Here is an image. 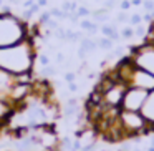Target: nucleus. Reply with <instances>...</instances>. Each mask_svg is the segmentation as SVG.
<instances>
[{
    "mask_svg": "<svg viewBox=\"0 0 154 151\" xmlns=\"http://www.w3.org/2000/svg\"><path fill=\"white\" fill-rule=\"evenodd\" d=\"M50 14H51L53 18H58V20H66V18L70 17V12H63L61 8H58V7H53L50 10Z\"/></svg>",
    "mask_w": 154,
    "mask_h": 151,
    "instance_id": "9b49d317",
    "label": "nucleus"
},
{
    "mask_svg": "<svg viewBox=\"0 0 154 151\" xmlns=\"http://www.w3.org/2000/svg\"><path fill=\"white\" fill-rule=\"evenodd\" d=\"M51 18V14H50V10L48 12H42L40 14V18H38V24L40 25H47V22Z\"/></svg>",
    "mask_w": 154,
    "mask_h": 151,
    "instance_id": "6ab92c4d",
    "label": "nucleus"
},
{
    "mask_svg": "<svg viewBox=\"0 0 154 151\" xmlns=\"http://www.w3.org/2000/svg\"><path fill=\"white\" fill-rule=\"evenodd\" d=\"M129 57L137 68H143L151 75H154V43L144 42L139 47H134Z\"/></svg>",
    "mask_w": 154,
    "mask_h": 151,
    "instance_id": "20e7f679",
    "label": "nucleus"
},
{
    "mask_svg": "<svg viewBox=\"0 0 154 151\" xmlns=\"http://www.w3.org/2000/svg\"><path fill=\"white\" fill-rule=\"evenodd\" d=\"M28 38V27L14 14H0V48L12 47Z\"/></svg>",
    "mask_w": 154,
    "mask_h": 151,
    "instance_id": "f03ea898",
    "label": "nucleus"
},
{
    "mask_svg": "<svg viewBox=\"0 0 154 151\" xmlns=\"http://www.w3.org/2000/svg\"><path fill=\"white\" fill-rule=\"evenodd\" d=\"M143 22H146V24H152V22H154V14L146 12V14L143 15Z\"/></svg>",
    "mask_w": 154,
    "mask_h": 151,
    "instance_id": "393cba45",
    "label": "nucleus"
},
{
    "mask_svg": "<svg viewBox=\"0 0 154 151\" xmlns=\"http://www.w3.org/2000/svg\"><path fill=\"white\" fill-rule=\"evenodd\" d=\"M86 53H88V52L86 50H85V48H78V58H80V60H85V57H86Z\"/></svg>",
    "mask_w": 154,
    "mask_h": 151,
    "instance_id": "473e14b6",
    "label": "nucleus"
},
{
    "mask_svg": "<svg viewBox=\"0 0 154 151\" xmlns=\"http://www.w3.org/2000/svg\"><path fill=\"white\" fill-rule=\"evenodd\" d=\"M121 33V38H126V40H129V38L134 37V28L133 27H124L123 30L119 32Z\"/></svg>",
    "mask_w": 154,
    "mask_h": 151,
    "instance_id": "dca6fc26",
    "label": "nucleus"
},
{
    "mask_svg": "<svg viewBox=\"0 0 154 151\" xmlns=\"http://www.w3.org/2000/svg\"><path fill=\"white\" fill-rule=\"evenodd\" d=\"M63 78H65V81H66V83H73V81L76 80V73H73V71H66Z\"/></svg>",
    "mask_w": 154,
    "mask_h": 151,
    "instance_id": "5701e85b",
    "label": "nucleus"
},
{
    "mask_svg": "<svg viewBox=\"0 0 154 151\" xmlns=\"http://www.w3.org/2000/svg\"><path fill=\"white\" fill-rule=\"evenodd\" d=\"M126 85L118 81L113 88H109L108 91L103 93V101L106 106H121V101H123L124 91H126Z\"/></svg>",
    "mask_w": 154,
    "mask_h": 151,
    "instance_id": "423d86ee",
    "label": "nucleus"
},
{
    "mask_svg": "<svg viewBox=\"0 0 154 151\" xmlns=\"http://www.w3.org/2000/svg\"><path fill=\"white\" fill-rule=\"evenodd\" d=\"M80 47L85 48L88 53H93V52L98 50V42L94 40V38H91V37H85V38L80 40Z\"/></svg>",
    "mask_w": 154,
    "mask_h": 151,
    "instance_id": "1a4fd4ad",
    "label": "nucleus"
},
{
    "mask_svg": "<svg viewBox=\"0 0 154 151\" xmlns=\"http://www.w3.org/2000/svg\"><path fill=\"white\" fill-rule=\"evenodd\" d=\"M151 146H154V136L151 138Z\"/></svg>",
    "mask_w": 154,
    "mask_h": 151,
    "instance_id": "ea45409f",
    "label": "nucleus"
},
{
    "mask_svg": "<svg viewBox=\"0 0 154 151\" xmlns=\"http://www.w3.org/2000/svg\"><path fill=\"white\" fill-rule=\"evenodd\" d=\"M96 42H98V48H101V50H106V52L113 50V43H114V42L111 40V38L101 37V38H98Z\"/></svg>",
    "mask_w": 154,
    "mask_h": 151,
    "instance_id": "9d476101",
    "label": "nucleus"
},
{
    "mask_svg": "<svg viewBox=\"0 0 154 151\" xmlns=\"http://www.w3.org/2000/svg\"><path fill=\"white\" fill-rule=\"evenodd\" d=\"M35 58H37V52H35L33 38H27L17 45L0 48V70L8 71L12 75L33 71Z\"/></svg>",
    "mask_w": 154,
    "mask_h": 151,
    "instance_id": "f257e3e1",
    "label": "nucleus"
},
{
    "mask_svg": "<svg viewBox=\"0 0 154 151\" xmlns=\"http://www.w3.org/2000/svg\"><path fill=\"white\" fill-rule=\"evenodd\" d=\"M33 4H35V0H25V2H22V5H23V8H30Z\"/></svg>",
    "mask_w": 154,
    "mask_h": 151,
    "instance_id": "c9c22d12",
    "label": "nucleus"
},
{
    "mask_svg": "<svg viewBox=\"0 0 154 151\" xmlns=\"http://www.w3.org/2000/svg\"><path fill=\"white\" fill-rule=\"evenodd\" d=\"M146 35H147V27L144 24H141V25H137V27H134V37H137V38H146Z\"/></svg>",
    "mask_w": 154,
    "mask_h": 151,
    "instance_id": "ddd939ff",
    "label": "nucleus"
},
{
    "mask_svg": "<svg viewBox=\"0 0 154 151\" xmlns=\"http://www.w3.org/2000/svg\"><path fill=\"white\" fill-rule=\"evenodd\" d=\"M139 111L144 116V120L147 121V124H149L151 133H154V91L147 93V98H146V101H144L143 108Z\"/></svg>",
    "mask_w": 154,
    "mask_h": 151,
    "instance_id": "0eeeda50",
    "label": "nucleus"
},
{
    "mask_svg": "<svg viewBox=\"0 0 154 151\" xmlns=\"http://www.w3.org/2000/svg\"><path fill=\"white\" fill-rule=\"evenodd\" d=\"M80 113V106H65L63 108V116L65 118H73V116H76V115Z\"/></svg>",
    "mask_w": 154,
    "mask_h": 151,
    "instance_id": "f8f14e48",
    "label": "nucleus"
},
{
    "mask_svg": "<svg viewBox=\"0 0 154 151\" xmlns=\"http://www.w3.org/2000/svg\"><path fill=\"white\" fill-rule=\"evenodd\" d=\"M66 105H68V106H78V100H76V98H68Z\"/></svg>",
    "mask_w": 154,
    "mask_h": 151,
    "instance_id": "72a5a7b5",
    "label": "nucleus"
},
{
    "mask_svg": "<svg viewBox=\"0 0 154 151\" xmlns=\"http://www.w3.org/2000/svg\"><path fill=\"white\" fill-rule=\"evenodd\" d=\"M37 58H38V61H40V65H42V67H48V65H51L50 57H48L47 53H40Z\"/></svg>",
    "mask_w": 154,
    "mask_h": 151,
    "instance_id": "f3484780",
    "label": "nucleus"
},
{
    "mask_svg": "<svg viewBox=\"0 0 154 151\" xmlns=\"http://www.w3.org/2000/svg\"><path fill=\"white\" fill-rule=\"evenodd\" d=\"M60 8L63 12H71V2H70V0H63V4H61Z\"/></svg>",
    "mask_w": 154,
    "mask_h": 151,
    "instance_id": "bb28decb",
    "label": "nucleus"
},
{
    "mask_svg": "<svg viewBox=\"0 0 154 151\" xmlns=\"http://www.w3.org/2000/svg\"><path fill=\"white\" fill-rule=\"evenodd\" d=\"M119 7H121V10H124V12H126L128 8H131V7H133V5H131V0H123V2L119 4Z\"/></svg>",
    "mask_w": 154,
    "mask_h": 151,
    "instance_id": "cd10ccee",
    "label": "nucleus"
},
{
    "mask_svg": "<svg viewBox=\"0 0 154 151\" xmlns=\"http://www.w3.org/2000/svg\"><path fill=\"white\" fill-rule=\"evenodd\" d=\"M123 53H124V48L123 47H118L116 50H113V58H116V57H123Z\"/></svg>",
    "mask_w": 154,
    "mask_h": 151,
    "instance_id": "c85d7f7f",
    "label": "nucleus"
},
{
    "mask_svg": "<svg viewBox=\"0 0 154 151\" xmlns=\"http://www.w3.org/2000/svg\"><path fill=\"white\" fill-rule=\"evenodd\" d=\"M35 2H37V0H35Z\"/></svg>",
    "mask_w": 154,
    "mask_h": 151,
    "instance_id": "37998d69",
    "label": "nucleus"
},
{
    "mask_svg": "<svg viewBox=\"0 0 154 151\" xmlns=\"http://www.w3.org/2000/svg\"><path fill=\"white\" fill-rule=\"evenodd\" d=\"M7 2H8V4H12V5H20L22 4L20 0H7Z\"/></svg>",
    "mask_w": 154,
    "mask_h": 151,
    "instance_id": "58836bf2",
    "label": "nucleus"
},
{
    "mask_svg": "<svg viewBox=\"0 0 154 151\" xmlns=\"http://www.w3.org/2000/svg\"><path fill=\"white\" fill-rule=\"evenodd\" d=\"M32 17H33V12H32L30 10V8H25V12H23V14H22V20H30V18Z\"/></svg>",
    "mask_w": 154,
    "mask_h": 151,
    "instance_id": "a878e982",
    "label": "nucleus"
},
{
    "mask_svg": "<svg viewBox=\"0 0 154 151\" xmlns=\"http://www.w3.org/2000/svg\"><path fill=\"white\" fill-rule=\"evenodd\" d=\"M66 85H68V91H71V93H76L78 91V85L75 83V81L73 83H66Z\"/></svg>",
    "mask_w": 154,
    "mask_h": 151,
    "instance_id": "2f4dec72",
    "label": "nucleus"
},
{
    "mask_svg": "<svg viewBox=\"0 0 154 151\" xmlns=\"http://www.w3.org/2000/svg\"><path fill=\"white\" fill-rule=\"evenodd\" d=\"M57 63H65V55L63 53H61V52H58V53H57Z\"/></svg>",
    "mask_w": 154,
    "mask_h": 151,
    "instance_id": "f704fd0d",
    "label": "nucleus"
},
{
    "mask_svg": "<svg viewBox=\"0 0 154 151\" xmlns=\"http://www.w3.org/2000/svg\"><path fill=\"white\" fill-rule=\"evenodd\" d=\"M141 24H143V15L133 14L129 17V25H131V27H137V25H141Z\"/></svg>",
    "mask_w": 154,
    "mask_h": 151,
    "instance_id": "2eb2a0df",
    "label": "nucleus"
},
{
    "mask_svg": "<svg viewBox=\"0 0 154 151\" xmlns=\"http://www.w3.org/2000/svg\"><path fill=\"white\" fill-rule=\"evenodd\" d=\"M81 148H83L81 141L78 140V138H76V140H73V149H75V151H81Z\"/></svg>",
    "mask_w": 154,
    "mask_h": 151,
    "instance_id": "c756f323",
    "label": "nucleus"
},
{
    "mask_svg": "<svg viewBox=\"0 0 154 151\" xmlns=\"http://www.w3.org/2000/svg\"><path fill=\"white\" fill-rule=\"evenodd\" d=\"M143 7L146 12L154 14V0H143Z\"/></svg>",
    "mask_w": 154,
    "mask_h": 151,
    "instance_id": "aec40b11",
    "label": "nucleus"
},
{
    "mask_svg": "<svg viewBox=\"0 0 154 151\" xmlns=\"http://www.w3.org/2000/svg\"><path fill=\"white\" fill-rule=\"evenodd\" d=\"M14 81L17 85H33L35 83L33 71H23V73L14 75Z\"/></svg>",
    "mask_w": 154,
    "mask_h": 151,
    "instance_id": "6e6552de",
    "label": "nucleus"
},
{
    "mask_svg": "<svg viewBox=\"0 0 154 151\" xmlns=\"http://www.w3.org/2000/svg\"><path fill=\"white\" fill-rule=\"evenodd\" d=\"M147 151H154V146H149V148H147Z\"/></svg>",
    "mask_w": 154,
    "mask_h": 151,
    "instance_id": "a19ab883",
    "label": "nucleus"
},
{
    "mask_svg": "<svg viewBox=\"0 0 154 151\" xmlns=\"http://www.w3.org/2000/svg\"><path fill=\"white\" fill-rule=\"evenodd\" d=\"M103 7L106 8V10H111V8L116 7V0H104V2H103Z\"/></svg>",
    "mask_w": 154,
    "mask_h": 151,
    "instance_id": "b1692460",
    "label": "nucleus"
},
{
    "mask_svg": "<svg viewBox=\"0 0 154 151\" xmlns=\"http://www.w3.org/2000/svg\"><path fill=\"white\" fill-rule=\"evenodd\" d=\"M118 123H119L121 130H123L126 138H134V136H144V134L151 133V128L141 111H126L121 110L119 116H118Z\"/></svg>",
    "mask_w": 154,
    "mask_h": 151,
    "instance_id": "7ed1b4c3",
    "label": "nucleus"
},
{
    "mask_svg": "<svg viewBox=\"0 0 154 151\" xmlns=\"http://www.w3.org/2000/svg\"><path fill=\"white\" fill-rule=\"evenodd\" d=\"M116 22L118 24H124V22H129V17H128V14L124 10H121L119 14H118V17H116Z\"/></svg>",
    "mask_w": 154,
    "mask_h": 151,
    "instance_id": "4be33fe9",
    "label": "nucleus"
},
{
    "mask_svg": "<svg viewBox=\"0 0 154 151\" xmlns=\"http://www.w3.org/2000/svg\"><path fill=\"white\" fill-rule=\"evenodd\" d=\"M4 2H5V0H0V7H2V5H4Z\"/></svg>",
    "mask_w": 154,
    "mask_h": 151,
    "instance_id": "79ce46f5",
    "label": "nucleus"
},
{
    "mask_svg": "<svg viewBox=\"0 0 154 151\" xmlns=\"http://www.w3.org/2000/svg\"><path fill=\"white\" fill-rule=\"evenodd\" d=\"M37 5H40V7H47V4H48V0H37L35 2Z\"/></svg>",
    "mask_w": 154,
    "mask_h": 151,
    "instance_id": "4c0bfd02",
    "label": "nucleus"
},
{
    "mask_svg": "<svg viewBox=\"0 0 154 151\" xmlns=\"http://www.w3.org/2000/svg\"><path fill=\"white\" fill-rule=\"evenodd\" d=\"M40 75H42V77H45V78L55 77V75H57V68L51 67V65H48V67H43V68H42V71H40Z\"/></svg>",
    "mask_w": 154,
    "mask_h": 151,
    "instance_id": "4468645a",
    "label": "nucleus"
},
{
    "mask_svg": "<svg viewBox=\"0 0 154 151\" xmlns=\"http://www.w3.org/2000/svg\"><path fill=\"white\" fill-rule=\"evenodd\" d=\"M47 28H48V30H51V32H55V30H57V28H60V25H58V22L55 20L53 17H51L50 20L47 22Z\"/></svg>",
    "mask_w": 154,
    "mask_h": 151,
    "instance_id": "412c9836",
    "label": "nucleus"
},
{
    "mask_svg": "<svg viewBox=\"0 0 154 151\" xmlns=\"http://www.w3.org/2000/svg\"><path fill=\"white\" fill-rule=\"evenodd\" d=\"M147 93L149 91L141 90V88L128 87L126 91H124V96H123V101H121L119 108L121 110H126V111H139L147 98Z\"/></svg>",
    "mask_w": 154,
    "mask_h": 151,
    "instance_id": "39448f33",
    "label": "nucleus"
},
{
    "mask_svg": "<svg viewBox=\"0 0 154 151\" xmlns=\"http://www.w3.org/2000/svg\"><path fill=\"white\" fill-rule=\"evenodd\" d=\"M131 5L133 7H141L143 5V0H131Z\"/></svg>",
    "mask_w": 154,
    "mask_h": 151,
    "instance_id": "e433bc0d",
    "label": "nucleus"
},
{
    "mask_svg": "<svg viewBox=\"0 0 154 151\" xmlns=\"http://www.w3.org/2000/svg\"><path fill=\"white\" fill-rule=\"evenodd\" d=\"M76 14H78V17H80V18H86V17H90V15H91V10L88 7H78Z\"/></svg>",
    "mask_w": 154,
    "mask_h": 151,
    "instance_id": "a211bd4d",
    "label": "nucleus"
},
{
    "mask_svg": "<svg viewBox=\"0 0 154 151\" xmlns=\"http://www.w3.org/2000/svg\"><path fill=\"white\" fill-rule=\"evenodd\" d=\"M111 40H113V42H119L121 40V33H119V32H118V30H114L113 32V33H111Z\"/></svg>",
    "mask_w": 154,
    "mask_h": 151,
    "instance_id": "7c9ffc66",
    "label": "nucleus"
}]
</instances>
